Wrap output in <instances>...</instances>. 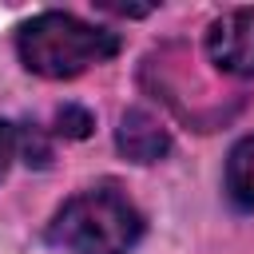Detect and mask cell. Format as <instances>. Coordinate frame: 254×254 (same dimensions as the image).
<instances>
[{
  "label": "cell",
  "mask_w": 254,
  "mask_h": 254,
  "mask_svg": "<svg viewBox=\"0 0 254 254\" xmlns=\"http://www.w3.org/2000/svg\"><path fill=\"white\" fill-rule=\"evenodd\" d=\"M206 52L222 71L250 79L254 75V8H234L218 16L206 32Z\"/></svg>",
  "instance_id": "cell-3"
},
{
  "label": "cell",
  "mask_w": 254,
  "mask_h": 254,
  "mask_svg": "<svg viewBox=\"0 0 254 254\" xmlns=\"http://www.w3.org/2000/svg\"><path fill=\"white\" fill-rule=\"evenodd\" d=\"M115 143H119L123 159H131V163H159V159L171 151V131H167L147 107H131V111H123V119H119Z\"/></svg>",
  "instance_id": "cell-4"
},
{
  "label": "cell",
  "mask_w": 254,
  "mask_h": 254,
  "mask_svg": "<svg viewBox=\"0 0 254 254\" xmlns=\"http://www.w3.org/2000/svg\"><path fill=\"white\" fill-rule=\"evenodd\" d=\"M226 198L238 210H254V135L238 139L226 155Z\"/></svg>",
  "instance_id": "cell-5"
},
{
  "label": "cell",
  "mask_w": 254,
  "mask_h": 254,
  "mask_svg": "<svg viewBox=\"0 0 254 254\" xmlns=\"http://www.w3.org/2000/svg\"><path fill=\"white\" fill-rule=\"evenodd\" d=\"M16 159H24L28 167H48L52 147H48V139H44L40 127H32V123H20L16 127Z\"/></svg>",
  "instance_id": "cell-6"
},
{
  "label": "cell",
  "mask_w": 254,
  "mask_h": 254,
  "mask_svg": "<svg viewBox=\"0 0 254 254\" xmlns=\"http://www.w3.org/2000/svg\"><path fill=\"white\" fill-rule=\"evenodd\" d=\"M91 127H95V119H91V111L79 107V103H64V107L56 111V131H60L64 139H87Z\"/></svg>",
  "instance_id": "cell-7"
},
{
  "label": "cell",
  "mask_w": 254,
  "mask_h": 254,
  "mask_svg": "<svg viewBox=\"0 0 254 254\" xmlns=\"http://www.w3.org/2000/svg\"><path fill=\"white\" fill-rule=\"evenodd\" d=\"M20 64L44 79H75L95 64H107L119 52V36L95 24H83L71 12H40L16 32Z\"/></svg>",
  "instance_id": "cell-1"
},
{
  "label": "cell",
  "mask_w": 254,
  "mask_h": 254,
  "mask_svg": "<svg viewBox=\"0 0 254 254\" xmlns=\"http://www.w3.org/2000/svg\"><path fill=\"white\" fill-rule=\"evenodd\" d=\"M12 159H16V123L0 119V179L8 175Z\"/></svg>",
  "instance_id": "cell-8"
},
{
  "label": "cell",
  "mask_w": 254,
  "mask_h": 254,
  "mask_svg": "<svg viewBox=\"0 0 254 254\" xmlns=\"http://www.w3.org/2000/svg\"><path fill=\"white\" fill-rule=\"evenodd\" d=\"M139 238L143 214L115 187L79 190L48 222V242L67 254H127Z\"/></svg>",
  "instance_id": "cell-2"
}]
</instances>
